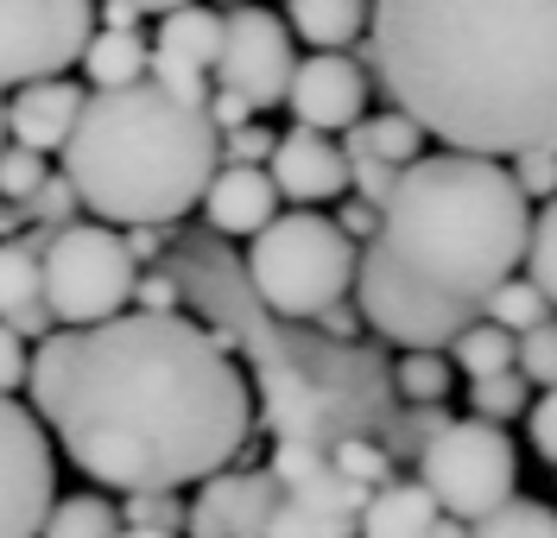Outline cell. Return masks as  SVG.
<instances>
[{"instance_id":"obj_1","label":"cell","mask_w":557,"mask_h":538,"mask_svg":"<svg viewBox=\"0 0 557 538\" xmlns=\"http://www.w3.org/2000/svg\"><path fill=\"white\" fill-rule=\"evenodd\" d=\"M38 425L96 488L177 495L247 450L253 393L222 336L184 311H121L96 329H51L26 355Z\"/></svg>"},{"instance_id":"obj_2","label":"cell","mask_w":557,"mask_h":538,"mask_svg":"<svg viewBox=\"0 0 557 538\" xmlns=\"http://www.w3.org/2000/svg\"><path fill=\"white\" fill-rule=\"evenodd\" d=\"M368 83L424 140L513 159L557 134V0H368Z\"/></svg>"},{"instance_id":"obj_3","label":"cell","mask_w":557,"mask_h":538,"mask_svg":"<svg viewBox=\"0 0 557 538\" xmlns=\"http://www.w3.org/2000/svg\"><path fill=\"white\" fill-rule=\"evenodd\" d=\"M525 228L532 203L507 165L424 152L399 172L374 241L355 253V317L406 355H444L482 317L487 291L520 273Z\"/></svg>"},{"instance_id":"obj_4","label":"cell","mask_w":557,"mask_h":538,"mask_svg":"<svg viewBox=\"0 0 557 538\" xmlns=\"http://www.w3.org/2000/svg\"><path fill=\"white\" fill-rule=\"evenodd\" d=\"M58 159V178L102 228H165L197 210L215 178V127L203 108L172 102L152 83L89 89Z\"/></svg>"},{"instance_id":"obj_5","label":"cell","mask_w":557,"mask_h":538,"mask_svg":"<svg viewBox=\"0 0 557 538\" xmlns=\"http://www.w3.org/2000/svg\"><path fill=\"white\" fill-rule=\"evenodd\" d=\"M355 241L336 235V222L317 210H278L253 248H247V279L260 291V304L278 317H305L343 304L355 286Z\"/></svg>"},{"instance_id":"obj_6","label":"cell","mask_w":557,"mask_h":538,"mask_svg":"<svg viewBox=\"0 0 557 538\" xmlns=\"http://www.w3.org/2000/svg\"><path fill=\"white\" fill-rule=\"evenodd\" d=\"M134 279L139 266L127 260L121 235L102 222H70L38 253V298L58 329H96V323L121 317L134 298Z\"/></svg>"},{"instance_id":"obj_7","label":"cell","mask_w":557,"mask_h":538,"mask_svg":"<svg viewBox=\"0 0 557 538\" xmlns=\"http://www.w3.org/2000/svg\"><path fill=\"white\" fill-rule=\"evenodd\" d=\"M513 481H520V450L500 425H482V418H450L418 450V488L444 520H462V526L513 501Z\"/></svg>"},{"instance_id":"obj_8","label":"cell","mask_w":557,"mask_h":538,"mask_svg":"<svg viewBox=\"0 0 557 538\" xmlns=\"http://www.w3.org/2000/svg\"><path fill=\"white\" fill-rule=\"evenodd\" d=\"M96 33V0H0V89L64 76Z\"/></svg>"},{"instance_id":"obj_9","label":"cell","mask_w":557,"mask_h":538,"mask_svg":"<svg viewBox=\"0 0 557 538\" xmlns=\"http://www.w3.org/2000/svg\"><path fill=\"white\" fill-rule=\"evenodd\" d=\"M292 64L298 58H292V33H285L278 13H267V7H228L222 13V45H215V64H209V89H228L260 114V108L285 102Z\"/></svg>"},{"instance_id":"obj_10","label":"cell","mask_w":557,"mask_h":538,"mask_svg":"<svg viewBox=\"0 0 557 538\" xmlns=\"http://www.w3.org/2000/svg\"><path fill=\"white\" fill-rule=\"evenodd\" d=\"M58 501L51 437L20 399H0V538H38Z\"/></svg>"},{"instance_id":"obj_11","label":"cell","mask_w":557,"mask_h":538,"mask_svg":"<svg viewBox=\"0 0 557 538\" xmlns=\"http://www.w3.org/2000/svg\"><path fill=\"white\" fill-rule=\"evenodd\" d=\"M368 76L348 64V51H311L305 64H292V83H285V108L305 134H348L361 114H368Z\"/></svg>"},{"instance_id":"obj_12","label":"cell","mask_w":557,"mask_h":538,"mask_svg":"<svg viewBox=\"0 0 557 538\" xmlns=\"http://www.w3.org/2000/svg\"><path fill=\"white\" fill-rule=\"evenodd\" d=\"M278 506V481L267 468H222L197 481V501H184L177 538H267V520Z\"/></svg>"},{"instance_id":"obj_13","label":"cell","mask_w":557,"mask_h":538,"mask_svg":"<svg viewBox=\"0 0 557 538\" xmlns=\"http://www.w3.org/2000/svg\"><path fill=\"white\" fill-rule=\"evenodd\" d=\"M267 178H273L278 203L317 210V203H330V197H343V190H348V165H343V152H336V140L292 127V134H278V140H273Z\"/></svg>"},{"instance_id":"obj_14","label":"cell","mask_w":557,"mask_h":538,"mask_svg":"<svg viewBox=\"0 0 557 538\" xmlns=\"http://www.w3.org/2000/svg\"><path fill=\"white\" fill-rule=\"evenodd\" d=\"M361 488L343 481L336 468H323L317 481L278 495L273 520H267V538H355V520H361Z\"/></svg>"},{"instance_id":"obj_15","label":"cell","mask_w":557,"mask_h":538,"mask_svg":"<svg viewBox=\"0 0 557 538\" xmlns=\"http://www.w3.org/2000/svg\"><path fill=\"white\" fill-rule=\"evenodd\" d=\"M83 83H64V76H51V83H26L13 102H0L7 114V146H26V152H58L70 140V127H76V114H83Z\"/></svg>"},{"instance_id":"obj_16","label":"cell","mask_w":557,"mask_h":538,"mask_svg":"<svg viewBox=\"0 0 557 538\" xmlns=\"http://www.w3.org/2000/svg\"><path fill=\"white\" fill-rule=\"evenodd\" d=\"M197 203H203V222L215 235L247 241V235H260L278 215V190H273V178L253 172V165H215V178L203 184Z\"/></svg>"},{"instance_id":"obj_17","label":"cell","mask_w":557,"mask_h":538,"mask_svg":"<svg viewBox=\"0 0 557 538\" xmlns=\"http://www.w3.org/2000/svg\"><path fill=\"white\" fill-rule=\"evenodd\" d=\"M51 235H13V241H0V323L20 336V342H45L58 323L45 311V298H38V253H45Z\"/></svg>"},{"instance_id":"obj_18","label":"cell","mask_w":557,"mask_h":538,"mask_svg":"<svg viewBox=\"0 0 557 538\" xmlns=\"http://www.w3.org/2000/svg\"><path fill=\"white\" fill-rule=\"evenodd\" d=\"M437 520L431 495L418 481H386L361 501V520H355V538H424Z\"/></svg>"},{"instance_id":"obj_19","label":"cell","mask_w":557,"mask_h":538,"mask_svg":"<svg viewBox=\"0 0 557 538\" xmlns=\"http://www.w3.org/2000/svg\"><path fill=\"white\" fill-rule=\"evenodd\" d=\"M285 33H298L311 51H348L368 33V0H285Z\"/></svg>"},{"instance_id":"obj_20","label":"cell","mask_w":557,"mask_h":538,"mask_svg":"<svg viewBox=\"0 0 557 538\" xmlns=\"http://www.w3.org/2000/svg\"><path fill=\"white\" fill-rule=\"evenodd\" d=\"M215 45H222V13H215V7L190 0V7L159 13V38H152V51H165V58H177V64H190V71L209 76Z\"/></svg>"},{"instance_id":"obj_21","label":"cell","mask_w":557,"mask_h":538,"mask_svg":"<svg viewBox=\"0 0 557 538\" xmlns=\"http://www.w3.org/2000/svg\"><path fill=\"white\" fill-rule=\"evenodd\" d=\"M83 76L96 83V89H127V83H146V38L139 33H89L83 45Z\"/></svg>"},{"instance_id":"obj_22","label":"cell","mask_w":557,"mask_h":538,"mask_svg":"<svg viewBox=\"0 0 557 538\" xmlns=\"http://www.w3.org/2000/svg\"><path fill=\"white\" fill-rule=\"evenodd\" d=\"M444 361H450V367H462L469 380H487V374H507V367H513V336L475 317V323H469V329H462V336L450 342V349H444Z\"/></svg>"},{"instance_id":"obj_23","label":"cell","mask_w":557,"mask_h":538,"mask_svg":"<svg viewBox=\"0 0 557 538\" xmlns=\"http://www.w3.org/2000/svg\"><path fill=\"white\" fill-rule=\"evenodd\" d=\"M121 520H114V501L102 495H70V501H51L38 538H114Z\"/></svg>"},{"instance_id":"obj_24","label":"cell","mask_w":557,"mask_h":538,"mask_svg":"<svg viewBox=\"0 0 557 538\" xmlns=\"http://www.w3.org/2000/svg\"><path fill=\"white\" fill-rule=\"evenodd\" d=\"M482 323H494V329H507V336H525V329L552 323V298H539V291L525 286L520 273H513L507 286H494V291L482 298Z\"/></svg>"},{"instance_id":"obj_25","label":"cell","mask_w":557,"mask_h":538,"mask_svg":"<svg viewBox=\"0 0 557 538\" xmlns=\"http://www.w3.org/2000/svg\"><path fill=\"white\" fill-rule=\"evenodd\" d=\"M525 405H532V387H525L520 374L507 367V374H487V380H469V418H482V425H513L525 418Z\"/></svg>"},{"instance_id":"obj_26","label":"cell","mask_w":557,"mask_h":538,"mask_svg":"<svg viewBox=\"0 0 557 538\" xmlns=\"http://www.w3.org/2000/svg\"><path fill=\"white\" fill-rule=\"evenodd\" d=\"M520 279L539 291V298L557 291V210L552 203L532 210V228H525V248H520Z\"/></svg>"},{"instance_id":"obj_27","label":"cell","mask_w":557,"mask_h":538,"mask_svg":"<svg viewBox=\"0 0 557 538\" xmlns=\"http://www.w3.org/2000/svg\"><path fill=\"white\" fill-rule=\"evenodd\" d=\"M469 538H557V520L545 501H525V495H513V501H500L487 520H475L469 526Z\"/></svg>"},{"instance_id":"obj_28","label":"cell","mask_w":557,"mask_h":538,"mask_svg":"<svg viewBox=\"0 0 557 538\" xmlns=\"http://www.w3.org/2000/svg\"><path fill=\"white\" fill-rule=\"evenodd\" d=\"M330 468H336L343 481H355L361 495H374V488H386V481H399V468H393V450L368 443V437H343V443L330 450Z\"/></svg>"},{"instance_id":"obj_29","label":"cell","mask_w":557,"mask_h":538,"mask_svg":"<svg viewBox=\"0 0 557 538\" xmlns=\"http://www.w3.org/2000/svg\"><path fill=\"white\" fill-rule=\"evenodd\" d=\"M330 468V450L323 443H311V437H278L273 463H267V475L278 481V495H292V488H305V481H317Z\"/></svg>"},{"instance_id":"obj_30","label":"cell","mask_w":557,"mask_h":538,"mask_svg":"<svg viewBox=\"0 0 557 538\" xmlns=\"http://www.w3.org/2000/svg\"><path fill=\"white\" fill-rule=\"evenodd\" d=\"M76 210H83V203H76V190H70L58 172H45V184H38L33 197L20 203L26 228H38V235H58V228H70V222H76Z\"/></svg>"},{"instance_id":"obj_31","label":"cell","mask_w":557,"mask_h":538,"mask_svg":"<svg viewBox=\"0 0 557 538\" xmlns=\"http://www.w3.org/2000/svg\"><path fill=\"white\" fill-rule=\"evenodd\" d=\"M114 520H121L127 533H165V538H177V533H184V501H177V495H127V501L114 506Z\"/></svg>"},{"instance_id":"obj_32","label":"cell","mask_w":557,"mask_h":538,"mask_svg":"<svg viewBox=\"0 0 557 538\" xmlns=\"http://www.w3.org/2000/svg\"><path fill=\"white\" fill-rule=\"evenodd\" d=\"M513 374H520L525 387H545V393H552V380H557V329L552 323L513 336Z\"/></svg>"},{"instance_id":"obj_33","label":"cell","mask_w":557,"mask_h":538,"mask_svg":"<svg viewBox=\"0 0 557 538\" xmlns=\"http://www.w3.org/2000/svg\"><path fill=\"white\" fill-rule=\"evenodd\" d=\"M507 178H513V190H520L532 210H539V203H552V184H557L552 146H525V152H513V159H507Z\"/></svg>"},{"instance_id":"obj_34","label":"cell","mask_w":557,"mask_h":538,"mask_svg":"<svg viewBox=\"0 0 557 538\" xmlns=\"http://www.w3.org/2000/svg\"><path fill=\"white\" fill-rule=\"evenodd\" d=\"M450 361L444 355H406L399 361V393L412 399V405H437V399L450 393Z\"/></svg>"},{"instance_id":"obj_35","label":"cell","mask_w":557,"mask_h":538,"mask_svg":"<svg viewBox=\"0 0 557 538\" xmlns=\"http://www.w3.org/2000/svg\"><path fill=\"white\" fill-rule=\"evenodd\" d=\"M38 184H45V159L26 152V146H0V203H26Z\"/></svg>"},{"instance_id":"obj_36","label":"cell","mask_w":557,"mask_h":538,"mask_svg":"<svg viewBox=\"0 0 557 538\" xmlns=\"http://www.w3.org/2000/svg\"><path fill=\"white\" fill-rule=\"evenodd\" d=\"M273 140L278 134H267V127H235V134H222L215 140V165H253V172H267V159H273Z\"/></svg>"},{"instance_id":"obj_37","label":"cell","mask_w":557,"mask_h":538,"mask_svg":"<svg viewBox=\"0 0 557 538\" xmlns=\"http://www.w3.org/2000/svg\"><path fill=\"white\" fill-rule=\"evenodd\" d=\"M343 165H348V190H355V203H368V210H381L386 197H393V184H399V172L381 165V159H368V152H355V159H343Z\"/></svg>"},{"instance_id":"obj_38","label":"cell","mask_w":557,"mask_h":538,"mask_svg":"<svg viewBox=\"0 0 557 538\" xmlns=\"http://www.w3.org/2000/svg\"><path fill=\"white\" fill-rule=\"evenodd\" d=\"M444 425H450V412H444V405H412L393 443H399V450H412V456H418V450H424V443H431V437H437Z\"/></svg>"},{"instance_id":"obj_39","label":"cell","mask_w":557,"mask_h":538,"mask_svg":"<svg viewBox=\"0 0 557 538\" xmlns=\"http://www.w3.org/2000/svg\"><path fill=\"white\" fill-rule=\"evenodd\" d=\"M525 425H532V450H539V463H552V456H557V399L552 393H532Z\"/></svg>"},{"instance_id":"obj_40","label":"cell","mask_w":557,"mask_h":538,"mask_svg":"<svg viewBox=\"0 0 557 538\" xmlns=\"http://www.w3.org/2000/svg\"><path fill=\"white\" fill-rule=\"evenodd\" d=\"M26 355H33V349L0 323V399H13L20 387H26Z\"/></svg>"},{"instance_id":"obj_41","label":"cell","mask_w":557,"mask_h":538,"mask_svg":"<svg viewBox=\"0 0 557 538\" xmlns=\"http://www.w3.org/2000/svg\"><path fill=\"white\" fill-rule=\"evenodd\" d=\"M127 304L152 311V317H165V311H177V279H165V273H146V279H134V298H127Z\"/></svg>"},{"instance_id":"obj_42","label":"cell","mask_w":557,"mask_h":538,"mask_svg":"<svg viewBox=\"0 0 557 538\" xmlns=\"http://www.w3.org/2000/svg\"><path fill=\"white\" fill-rule=\"evenodd\" d=\"M374 228H381V210H368V203H355V197H348L343 215H336V235L355 241V248H368V241H374Z\"/></svg>"},{"instance_id":"obj_43","label":"cell","mask_w":557,"mask_h":538,"mask_svg":"<svg viewBox=\"0 0 557 538\" xmlns=\"http://www.w3.org/2000/svg\"><path fill=\"white\" fill-rule=\"evenodd\" d=\"M317 329H323V336H336V342H348V336H361V317H355V304H330V311H317Z\"/></svg>"},{"instance_id":"obj_44","label":"cell","mask_w":557,"mask_h":538,"mask_svg":"<svg viewBox=\"0 0 557 538\" xmlns=\"http://www.w3.org/2000/svg\"><path fill=\"white\" fill-rule=\"evenodd\" d=\"M121 248H127L134 266H146V260H159V253H165V235H159V228H127V235H121Z\"/></svg>"},{"instance_id":"obj_45","label":"cell","mask_w":557,"mask_h":538,"mask_svg":"<svg viewBox=\"0 0 557 538\" xmlns=\"http://www.w3.org/2000/svg\"><path fill=\"white\" fill-rule=\"evenodd\" d=\"M102 7H127V13H139V20H146V13L159 20V13H172V7H190V0H102Z\"/></svg>"},{"instance_id":"obj_46","label":"cell","mask_w":557,"mask_h":538,"mask_svg":"<svg viewBox=\"0 0 557 538\" xmlns=\"http://www.w3.org/2000/svg\"><path fill=\"white\" fill-rule=\"evenodd\" d=\"M13 235H26V215L13 210V203H0V241H13Z\"/></svg>"},{"instance_id":"obj_47","label":"cell","mask_w":557,"mask_h":538,"mask_svg":"<svg viewBox=\"0 0 557 538\" xmlns=\"http://www.w3.org/2000/svg\"><path fill=\"white\" fill-rule=\"evenodd\" d=\"M424 538H469V526H462V520H444V513H437V520H431V533Z\"/></svg>"},{"instance_id":"obj_48","label":"cell","mask_w":557,"mask_h":538,"mask_svg":"<svg viewBox=\"0 0 557 538\" xmlns=\"http://www.w3.org/2000/svg\"><path fill=\"white\" fill-rule=\"evenodd\" d=\"M114 538H165V533H127V526H121V533H114Z\"/></svg>"},{"instance_id":"obj_49","label":"cell","mask_w":557,"mask_h":538,"mask_svg":"<svg viewBox=\"0 0 557 538\" xmlns=\"http://www.w3.org/2000/svg\"><path fill=\"white\" fill-rule=\"evenodd\" d=\"M0 146H7V114H0Z\"/></svg>"},{"instance_id":"obj_50","label":"cell","mask_w":557,"mask_h":538,"mask_svg":"<svg viewBox=\"0 0 557 538\" xmlns=\"http://www.w3.org/2000/svg\"><path fill=\"white\" fill-rule=\"evenodd\" d=\"M228 7H247V0H228Z\"/></svg>"}]
</instances>
